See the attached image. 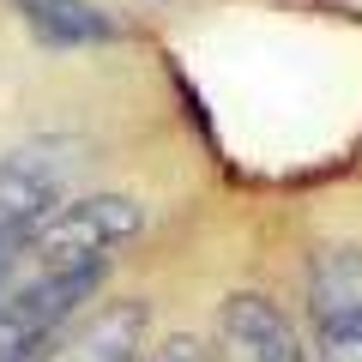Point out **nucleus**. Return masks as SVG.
I'll use <instances>...</instances> for the list:
<instances>
[{"label":"nucleus","instance_id":"1","mask_svg":"<svg viewBox=\"0 0 362 362\" xmlns=\"http://www.w3.org/2000/svg\"><path fill=\"white\" fill-rule=\"evenodd\" d=\"M145 230V206L127 194H90V199H66L61 211L37 223L18 242L13 278H37V272H78V266H109L121 242Z\"/></svg>","mask_w":362,"mask_h":362},{"label":"nucleus","instance_id":"2","mask_svg":"<svg viewBox=\"0 0 362 362\" xmlns=\"http://www.w3.org/2000/svg\"><path fill=\"white\" fill-rule=\"evenodd\" d=\"M308 320L320 362H362V254L320 247L308 266Z\"/></svg>","mask_w":362,"mask_h":362},{"label":"nucleus","instance_id":"3","mask_svg":"<svg viewBox=\"0 0 362 362\" xmlns=\"http://www.w3.org/2000/svg\"><path fill=\"white\" fill-rule=\"evenodd\" d=\"M73 145H25L0 157V242H25L49 211L66 206Z\"/></svg>","mask_w":362,"mask_h":362},{"label":"nucleus","instance_id":"4","mask_svg":"<svg viewBox=\"0 0 362 362\" xmlns=\"http://www.w3.org/2000/svg\"><path fill=\"white\" fill-rule=\"evenodd\" d=\"M218 362H308L296 326L278 314V302L235 290L218 308Z\"/></svg>","mask_w":362,"mask_h":362},{"label":"nucleus","instance_id":"5","mask_svg":"<svg viewBox=\"0 0 362 362\" xmlns=\"http://www.w3.org/2000/svg\"><path fill=\"white\" fill-rule=\"evenodd\" d=\"M145 338H151L145 302H103L97 314L66 326L37 362H145Z\"/></svg>","mask_w":362,"mask_h":362},{"label":"nucleus","instance_id":"6","mask_svg":"<svg viewBox=\"0 0 362 362\" xmlns=\"http://www.w3.org/2000/svg\"><path fill=\"white\" fill-rule=\"evenodd\" d=\"M18 13L49 49H85V42H103L115 30L90 0H18Z\"/></svg>","mask_w":362,"mask_h":362},{"label":"nucleus","instance_id":"7","mask_svg":"<svg viewBox=\"0 0 362 362\" xmlns=\"http://www.w3.org/2000/svg\"><path fill=\"white\" fill-rule=\"evenodd\" d=\"M151 362H218V350L199 344V338H163L151 350Z\"/></svg>","mask_w":362,"mask_h":362}]
</instances>
